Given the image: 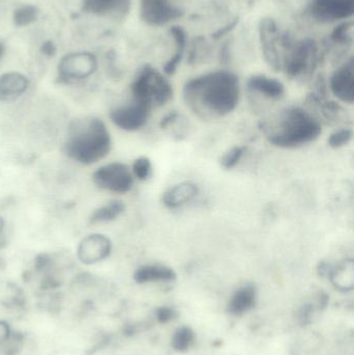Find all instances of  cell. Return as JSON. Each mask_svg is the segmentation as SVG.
Segmentation results:
<instances>
[{"label":"cell","mask_w":354,"mask_h":355,"mask_svg":"<svg viewBox=\"0 0 354 355\" xmlns=\"http://www.w3.org/2000/svg\"><path fill=\"white\" fill-rule=\"evenodd\" d=\"M186 105L204 120L228 116L240 100L239 78L230 71H214L189 79L183 87Z\"/></svg>","instance_id":"1"},{"label":"cell","mask_w":354,"mask_h":355,"mask_svg":"<svg viewBox=\"0 0 354 355\" xmlns=\"http://www.w3.org/2000/svg\"><path fill=\"white\" fill-rule=\"evenodd\" d=\"M264 130L270 145L281 149H295L319 139L322 126L307 110L292 106L282 110Z\"/></svg>","instance_id":"2"},{"label":"cell","mask_w":354,"mask_h":355,"mask_svg":"<svg viewBox=\"0 0 354 355\" xmlns=\"http://www.w3.org/2000/svg\"><path fill=\"white\" fill-rule=\"evenodd\" d=\"M110 146V135L104 123L91 119L76 123L71 129L66 153L81 164H94L109 153Z\"/></svg>","instance_id":"3"},{"label":"cell","mask_w":354,"mask_h":355,"mask_svg":"<svg viewBox=\"0 0 354 355\" xmlns=\"http://www.w3.org/2000/svg\"><path fill=\"white\" fill-rule=\"evenodd\" d=\"M280 45L284 48L282 70L288 78L297 79L311 75L319 62V47L311 37L294 41L288 33L281 35Z\"/></svg>","instance_id":"4"},{"label":"cell","mask_w":354,"mask_h":355,"mask_svg":"<svg viewBox=\"0 0 354 355\" xmlns=\"http://www.w3.org/2000/svg\"><path fill=\"white\" fill-rule=\"evenodd\" d=\"M172 85L163 74L153 67H143L132 85V95L135 102L153 106H163L172 98Z\"/></svg>","instance_id":"5"},{"label":"cell","mask_w":354,"mask_h":355,"mask_svg":"<svg viewBox=\"0 0 354 355\" xmlns=\"http://www.w3.org/2000/svg\"><path fill=\"white\" fill-rule=\"evenodd\" d=\"M94 181L102 189L114 193H126L132 188L134 178L126 164L114 162L100 168L94 174Z\"/></svg>","instance_id":"6"},{"label":"cell","mask_w":354,"mask_h":355,"mask_svg":"<svg viewBox=\"0 0 354 355\" xmlns=\"http://www.w3.org/2000/svg\"><path fill=\"white\" fill-rule=\"evenodd\" d=\"M280 37L281 33L276 21L269 17L262 19L259 24V39L262 54L266 64L274 72L282 71V58L278 50Z\"/></svg>","instance_id":"7"},{"label":"cell","mask_w":354,"mask_h":355,"mask_svg":"<svg viewBox=\"0 0 354 355\" xmlns=\"http://www.w3.org/2000/svg\"><path fill=\"white\" fill-rule=\"evenodd\" d=\"M97 66V58L94 54L89 52H74L60 60L58 74L62 80H81L94 74Z\"/></svg>","instance_id":"8"},{"label":"cell","mask_w":354,"mask_h":355,"mask_svg":"<svg viewBox=\"0 0 354 355\" xmlns=\"http://www.w3.org/2000/svg\"><path fill=\"white\" fill-rule=\"evenodd\" d=\"M309 12L319 23H332L351 19L354 0H310Z\"/></svg>","instance_id":"9"},{"label":"cell","mask_w":354,"mask_h":355,"mask_svg":"<svg viewBox=\"0 0 354 355\" xmlns=\"http://www.w3.org/2000/svg\"><path fill=\"white\" fill-rule=\"evenodd\" d=\"M141 20L152 26H163L183 16V10L170 0H141Z\"/></svg>","instance_id":"10"},{"label":"cell","mask_w":354,"mask_h":355,"mask_svg":"<svg viewBox=\"0 0 354 355\" xmlns=\"http://www.w3.org/2000/svg\"><path fill=\"white\" fill-rule=\"evenodd\" d=\"M152 107L133 101L129 105L121 106L110 114L112 122L118 128L126 131H136L143 128L149 120Z\"/></svg>","instance_id":"11"},{"label":"cell","mask_w":354,"mask_h":355,"mask_svg":"<svg viewBox=\"0 0 354 355\" xmlns=\"http://www.w3.org/2000/svg\"><path fill=\"white\" fill-rule=\"evenodd\" d=\"M330 89L333 95L343 103H354V62L353 56L333 73L330 79Z\"/></svg>","instance_id":"12"},{"label":"cell","mask_w":354,"mask_h":355,"mask_svg":"<svg viewBox=\"0 0 354 355\" xmlns=\"http://www.w3.org/2000/svg\"><path fill=\"white\" fill-rule=\"evenodd\" d=\"M112 242L104 235H89L79 244L78 257L85 264L100 262L109 256Z\"/></svg>","instance_id":"13"},{"label":"cell","mask_w":354,"mask_h":355,"mask_svg":"<svg viewBox=\"0 0 354 355\" xmlns=\"http://www.w3.org/2000/svg\"><path fill=\"white\" fill-rule=\"evenodd\" d=\"M199 191L197 184L193 182H182L164 192L162 202L166 208L176 210L193 202L197 198Z\"/></svg>","instance_id":"14"},{"label":"cell","mask_w":354,"mask_h":355,"mask_svg":"<svg viewBox=\"0 0 354 355\" xmlns=\"http://www.w3.org/2000/svg\"><path fill=\"white\" fill-rule=\"evenodd\" d=\"M130 4L131 0H83V8L87 12L104 16H126Z\"/></svg>","instance_id":"15"},{"label":"cell","mask_w":354,"mask_h":355,"mask_svg":"<svg viewBox=\"0 0 354 355\" xmlns=\"http://www.w3.org/2000/svg\"><path fill=\"white\" fill-rule=\"evenodd\" d=\"M247 89L272 100L281 99L285 94L284 85L280 80L269 78L265 75H253L249 77Z\"/></svg>","instance_id":"16"},{"label":"cell","mask_w":354,"mask_h":355,"mask_svg":"<svg viewBox=\"0 0 354 355\" xmlns=\"http://www.w3.org/2000/svg\"><path fill=\"white\" fill-rule=\"evenodd\" d=\"M330 281L341 292L353 291L354 288V262L353 259L341 261L333 266L330 273Z\"/></svg>","instance_id":"17"},{"label":"cell","mask_w":354,"mask_h":355,"mask_svg":"<svg viewBox=\"0 0 354 355\" xmlns=\"http://www.w3.org/2000/svg\"><path fill=\"white\" fill-rule=\"evenodd\" d=\"M176 277L174 269L159 264L145 265L139 267L134 273L135 282L139 284L172 282Z\"/></svg>","instance_id":"18"},{"label":"cell","mask_w":354,"mask_h":355,"mask_svg":"<svg viewBox=\"0 0 354 355\" xmlns=\"http://www.w3.org/2000/svg\"><path fill=\"white\" fill-rule=\"evenodd\" d=\"M28 87V79L20 73H6L0 76V99L10 100L22 95Z\"/></svg>","instance_id":"19"},{"label":"cell","mask_w":354,"mask_h":355,"mask_svg":"<svg viewBox=\"0 0 354 355\" xmlns=\"http://www.w3.org/2000/svg\"><path fill=\"white\" fill-rule=\"evenodd\" d=\"M257 291L253 285L241 287L235 292L229 304V312L234 315H242L255 306Z\"/></svg>","instance_id":"20"},{"label":"cell","mask_w":354,"mask_h":355,"mask_svg":"<svg viewBox=\"0 0 354 355\" xmlns=\"http://www.w3.org/2000/svg\"><path fill=\"white\" fill-rule=\"evenodd\" d=\"M170 33L174 39L175 44H176V51H175L174 55L163 66V72L168 76L176 73L179 64L182 62L187 42L186 31L179 25H174V26L170 27Z\"/></svg>","instance_id":"21"},{"label":"cell","mask_w":354,"mask_h":355,"mask_svg":"<svg viewBox=\"0 0 354 355\" xmlns=\"http://www.w3.org/2000/svg\"><path fill=\"white\" fill-rule=\"evenodd\" d=\"M125 210V205L121 200H112L102 208L95 211L91 216V223H106L120 216Z\"/></svg>","instance_id":"22"},{"label":"cell","mask_w":354,"mask_h":355,"mask_svg":"<svg viewBox=\"0 0 354 355\" xmlns=\"http://www.w3.org/2000/svg\"><path fill=\"white\" fill-rule=\"evenodd\" d=\"M330 41L336 45L351 46L353 43V22L344 21L335 27L330 35Z\"/></svg>","instance_id":"23"},{"label":"cell","mask_w":354,"mask_h":355,"mask_svg":"<svg viewBox=\"0 0 354 355\" xmlns=\"http://www.w3.org/2000/svg\"><path fill=\"white\" fill-rule=\"evenodd\" d=\"M195 341V334L189 327H183L177 329L172 340V346L176 352H184L188 350Z\"/></svg>","instance_id":"24"},{"label":"cell","mask_w":354,"mask_h":355,"mask_svg":"<svg viewBox=\"0 0 354 355\" xmlns=\"http://www.w3.org/2000/svg\"><path fill=\"white\" fill-rule=\"evenodd\" d=\"M247 148L245 146H236L233 147L232 149L229 150L227 153L224 154L222 158H220V166L224 168V170H232L237 164L240 162L242 159L245 154L247 153Z\"/></svg>","instance_id":"25"},{"label":"cell","mask_w":354,"mask_h":355,"mask_svg":"<svg viewBox=\"0 0 354 355\" xmlns=\"http://www.w3.org/2000/svg\"><path fill=\"white\" fill-rule=\"evenodd\" d=\"M353 137V132L351 129L343 128L336 132L332 133L328 137V144L333 149H340L344 146L348 145Z\"/></svg>","instance_id":"26"},{"label":"cell","mask_w":354,"mask_h":355,"mask_svg":"<svg viewBox=\"0 0 354 355\" xmlns=\"http://www.w3.org/2000/svg\"><path fill=\"white\" fill-rule=\"evenodd\" d=\"M132 175L139 181H145V180L149 179L152 175L151 160L148 157L137 158L133 162Z\"/></svg>","instance_id":"27"},{"label":"cell","mask_w":354,"mask_h":355,"mask_svg":"<svg viewBox=\"0 0 354 355\" xmlns=\"http://www.w3.org/2000/svg\"><path fill=\"white\" fill-rule=\"evenodd\" d=\"M37 10L33 6H23L17 10L15 21L19 25L30 24L37 18Z\"/></svg>","instance_id":"28"},{"label":"cell","mask_w":354,"mask_h":355,"mask_svg":"<svg viewBox=\"0 0 354 355\" xmlns=\"http://www.w3.org/2000/svg\"><path fill=\"white\" fill-rule=\"evenodd\" d=\"M176 317V313L172 309L162 306L157 310V319L160 323H168Z\"/></svg>","instance_id":"29"},{"label":"cell","mask_w":354,"mask_h":355,"mask_svg":"<svg viewBox=\"0 0 354 355\" xmlns=\"http://www.w3.org/2000/svg\"><path fill=\"white\" fill-rule=\"evenodd\" d=\"M238 19H235L232 22L228 23L226 26H224L222 28H220L218 31H216L215 33H212V39H222V37L228 35L229 33H231V31L236 27V25L238 24Z\"/></svg>","instance_id":"30"},{"label":"cell","mask_w":354,"mask_h":355,"mask_svg":"<svg viewBox=\"0 0 354 355\" xmlns=\"http://www.w3.org/2000/svg\"><path fill=\"white\" fill-rule=\"evenodd\" d=\"M179 116H180V114H178L177 110H172V112H168L164 118H162L161 122H160V127H161L162 129L168 128L170 125L177 122Z\"/></svg>","instance_id":"31"},{"label":"cell","mask_w":354,"mask_h":355,"mask_svg":"<svg viewBox=\"0 0 354 355\" xmlns=\"http://www.w3.org/2000/svg\"><path fill=\"white\" fill-rule=\"evenodd\" d=\"M333 265L330 264L328 262H326V261H321V262L318 264L317 271L319 273L320 277H330V271H332Z\"/></svg>","instance_id":"32"},{"label":"cell","mask_w":354,"mask_h":355,"mask_svg":"<svg viewBox=\"0 0 354 355\" xmlns=\"http://www.w3.org/2000/svg\"><path fill=\"white\" fill-rule=\"evenodd\" d=\"M10 335V329L8 323L0 321V345L8 340Z\"/></svg>","instance_id":"33"},{"label":"cell","mask_w":354,"mask_h":355,"mask_svg":"<svg viewBox=\"0 0 354 355\" xmlns=\"http://www.w3.org/2000/svg\"><path fill=\"white\" fill-rule=\"evenodd\" d=\"M4 52V47L3 45H2L1 42H0V58H2V55H3Z\"/></svg>","instance_id":"34"},{"label":"cell","mask_w":354,"mask_h":355,"mask_svg":"<svg viewBox=\"0 0 354 355\" xmlns=\"http://www.w3.org/2000/svg\"><path fill=\"white\" fill-rule=\"evenodd\" d=\"M2 227H3V223H2V220L0 219V234H1Z\"/></svg>","instance_id":"35"}]
</instances>
